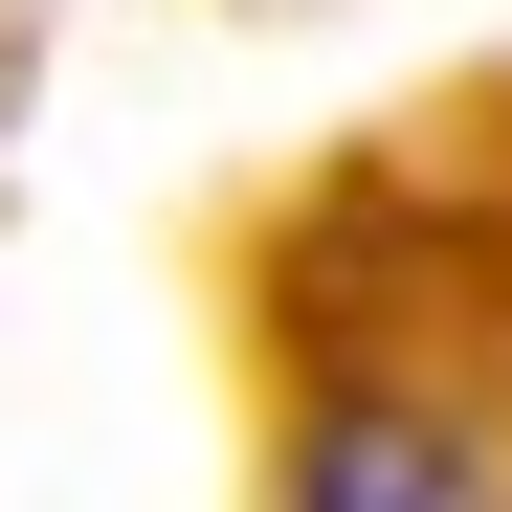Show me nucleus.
Here are the masks:
<instances>
[{"instance_id":"f257e3e1","label":"nucleus","mask_w":512,"mask_h":512,"mask_svg":"<svg viewBox=\"0 0 512 512\" xmlns=\"http://www.w3.org/2000/svg\"><path fill=\"white\" fill-rule=\"evenodd\" d=\"M290 512H490V468H468V423H423V401H312Z\"/></svg>"}]
</instances>
